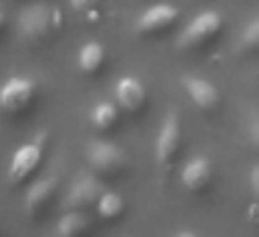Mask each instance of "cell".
I'll return each instance as SVG.
<instances>
[{"instance_id":"9","label":"cell","mask_w":259,"mask_h":237,"mask_svg":"<svg viewBox=\"0 0 259 237\" xmlns=\"http://www.w3.org/2000/svg\"><path fill=\"white\" fill-rule=\"evenodd\" d=\"M101 192H103V187L98 181V176L84 173L70 184L67 195H64V204H67V209H87L101 198Z\"/></svg>"},{"instance_id":"10","label":"cell","mask_w":259,"mask_h":237,"mask_svg":"<svg viewBox=\"0 0 259 237\" xmlns=\"http://www.w3.org/2000/svg\"><path fill=\"white\" fill-rule=\"evenodd\" d=\"M114 101H117V106L123 109V112L134 114V112H140V109L145 106L148 90L137 75H123V78L114 84Z\"/></svg>"},{"instance_id":"1","label":"cell","mask_w":259,"mask_h":237,"mask_svg":"<svg viewBox=\"0 0 259 237\" xmlns=\"http://www.w3.org/2000/svg\"><path fill=\"white\" fill-rule=\"evenodd\" d=\"M220 28H223V17H220V12L206 9V12H201L198 17H192L190 23L184 25V31L179 34L176 45L184 48V51H190V48H201V45H206V42H212L214 36L220 34Z\"/></svg>"},{"instance_id":"16","label":"cell","mask_w":259,"mask_h":237,"mask_svg":"<svg viewBox=\"0 0 259 237\" xmlns=\"http://www.w3.org/2000/svg\"><path fill=\"white\" fill-rule=\"evenodd\" d=\"M95 207H98V215H101L103 220H117L120 215H123V209H125V201H123L120 192H106L103 190L101 198L95 201Z\"/></svg>"},{"instance_id":"6","label":"cell","mask_w":259,"mask_h":237,"mask_svg":"<svg viewBox=\"0 0 259 237\" xmlns=\"http://www.w3.org/2000/svg\"><path fill=\"white\" fill-rule=\"evenodd\" d=\"M179 148H181V120H179V112L170 109L162 117V126H159V134H156V162L162 168H167L176 159Z\"/></svg>"},{"instance_id":"2","label":"cell","mask_w":259,"mask_h":237,"mask_svg":"<svg viewBox=\"0 0 259 237\" xmlns=\"http://www.w3.org/2000/svg\"><path fill=\"white\" fill-rule=\"evenodd\" d=\"M53 25H62V17H59V12H51V9L42 6V3L25 6L17 17V31H20V36L28 40V42L48 36V31H51Z\"/></svg>"},{"instance_id":"5","label":"cell","mask_w":259,"mask_h":237,"mask_svg":"<svg viewBox=\"0 0 259 237\" xmlns=\"http://www.w3.org/2000/svg\"><path fill=\"white\" fill-rule=\"evenodd\" d=\"M87 162L95 173L103 176H114L128 165V156L123 153V148H117L109 140H92L90 148H87Z\"/></svg>"},{"instance_id":"19","label":"cell","mask_w":259,"mask_h":237,"mask_svg":"<svg viewBox=\"0 0 259 237\" xmlns=\"http://www.w3.org/2000/svg\"><path fill=\"white\" fill-rule=\"evenodd\" d=\"M98 3H101V0H70L73 12H78V14H92L98 9Z\"/></svg>"},{"instance_id":"3","label":"cell","mask_w":259,"mask_h":237,"mask_svg":"<svg viewBox=\"0 0 259 237\" xmlns=\"http://www.w3.org/2000/svg\"><path fill=\"white\" fill-rule=\"evenodd\" d=\"M42 153H45V134H39L36 140H28L14 151L12 162H9V181L23 184L25 179L36 173V168L42 165Z\"/></svg>"},{"instance_id":"11","label":"cell","mask_w":259,"mask_h":237,"mask_svg":"<svg viewBox=\"0 0 259 237\" xmlns=\"http://www.w3.org/2000/svg\"><path fill=\"white\" fill-rule=\"evenodd\" d=\"M212 176H214L212 159L203 156V153H198V156L187 159L184 168H181V184H184V190H190V192H201V190L209 187Z\"/></svg>"},{"instance_id":"18","label":"cell","mask_w":259,"mask_h":237,"mask_svg":"<svg viewBox=\"0 0 259 237\" xmlns=\"http://www.w3.org/2000/svg\"><path fill=\"white\" fill-rule=\"evenodd\" d=\"M245 131H248V142L259 151V109H253L248 114V123H245Z\"/></svg>"},{"instance_id":"4","label":"cell","mask_w":259,"mask_h":237,"mask_svg":"<svg viewBox=\"0 0 259 237\" xmlns=\"http://www.w3.org/2000/svg\"><path fill=\"white\" fill-rule=\"evenodd\" d=\"M36 95V81L28 75H12L0 84V109L9 114H20L31 106Z\"/></svg>"},{"instance_id":"7","label":"cell","mask_w":259,"mask_h":237,"mask_svg":"<svg viewBox=\"0 0 259 237\" xmlns=\"http://www.w3.org/2000/svg\"><path fill=\"white\" fill-rule=\"evenodd\" d=\"M179 20V9L173 6V3H153V6H148L145 12L137 17L134 28L137 34H162V31H167L170 25Z\"/></svg>"},{"instance_id":"12","label":"cell","mask_w":259,"mask_h":237,"mask_svg":"<svg viewBox=\"0 0 259 237\" xmlns=\"http://www.w3.org/2000/svg\"><path fill=\"white\" fill-rule=\"evenodd\" d=\"M56 187H59V173H48V176H42V179H36L34 184L28 187V192H25V209H28V212L42 209L53 198Z\"/></svg>"},{"instance_id":"20","label":"cell","mask_w":259,"mask_h":237,"mask_svg":"<svg viewBox=\"0 0 259 237\" xmlns=\"http://www.w3.org/2000/svg\"><path fill=\"white\" fill-rule=\"evenodd\" d=\"M248 187H251L253 198H259V162L251 168V173H248Z\"/></svg>"},{"instance_id":"21","label":"cell","mask_w":259,"mask_h":237,"mask_svg":"<svg viewBox=\"0 0 259 237\" xmlns=\"http://www.w3.org/2000/svg\"><path fill=\"white\" fill-rule=\"evenodd\" d=\"M3 23H6V17H3V9H0V28H3Z\"/></svg>"},{"instance_id":"13","label":"cell","mask_w":259,"mask_h":237,"mask_svg":"<svg viewBox=\"0 0 259 237\" xmlns=\"http://www.w3.org/2000/svg\"><path fill=\"white\" fill-rule=\"evenodd\" d=\"M106 64V48L101 42H87L78 48V70L84 75H95Z\"/></svg>"},{"instance_id":"15","label":"cell","mask_w":259,"mask_h":237,"mask_svg":"<svg viewBox=\"0 0 259 237\" xmlns=\"http://www.w3.org/2000/svg\"><path fill=\"white\" fill-rule=\"evenodd\" d=\"M120 112H123V109L117 106V101H98L95 106H92L90 120H92V126H95L98 131H109V129H114Z\"/></svg>"},{"instance_id":"8","label":"cell","mask_w":259,"mask_h":237,"mask_svg":"<svg viewBox=\"0 0 259 237\" xmlns=\"http://www.w3.org/2000/svg\"><path fill=\"white\" fill-rule=\"evenodd\" d=\"M181 87H184L187 98H190L201 112H214V109L220 106L218 87H214L209 78H203V75H192V73L181 75Z\"/></svg>"},{"instance_id":"14","label":"cell","mask_w":259,"mask_h":237,"mask_svg":"<svg viewBox=\"0 0 259 237\" xmlns=\"http://www.w3.org/2000/svg\"><path fill=\"white\" fill-rule=\"evenodd\" d=\"M87 229H90V220H87L84 209H67V212L59 218V223L53 226V234L56 237H75Z\"/></svg>"},{"instance_id":"17","label":"cell","mask_w":259,"mask_h":237,"mask_svg":"<svg viewBox=\"0 0 259 237\" xmlns=\"http://www.w3.org/2000/svg\"><path fill=\"white\" fill-rule=\"evenodd\" d=\"M240 48H242V51H259V17L251 20V23L242 28V34H240Z\"/></svg>"}]
</instances>
